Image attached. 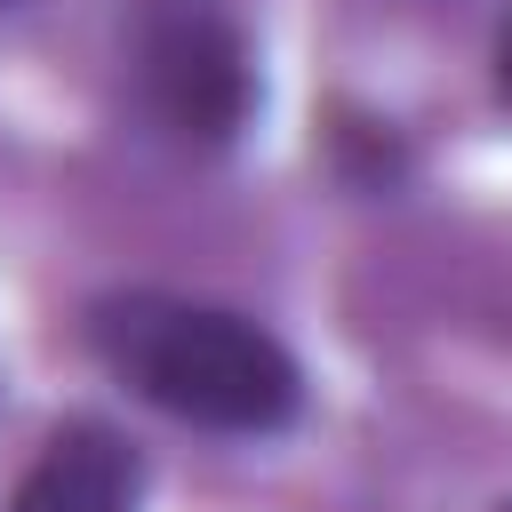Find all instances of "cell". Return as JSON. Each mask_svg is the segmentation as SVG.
<instances>
[{
	"mask_svg": "<svg viewBox=\"0 0 512 512\" xmlns=\"http://www.w3.org/2000/svg\"><path fill=\"white\" fill-rule=\"evenodd\" d=\"M96 352L176 424L224 432V440H264L296 416L304 376L272 328L224 304L192 296H112L88 320Z\"/></svg>",
	"mask_w": 512,
	"mask_h": 512,
	"instance_id": "6da1fadb",
	"label": "cell"
},
{
	"mask_svg": "<svg viewBox=\"0 0 512 512\" xmlns=\"http://www.w3.org/2000/svg\"><path fill=\"white\" fill-rule=\"evenodd\" d=\"M136 72L152 112L184 136V144H232L248 104H256V72H248V40L200 8V0H160L136 32Z\"/></svg>",
	"mask_w": 512,
	"mask_h": 512,
	"instance_id": "7a4b0ae2",
	"label": "cell"
},
{
	"mask_svg": "<svg viewBox=\"0 0 512 512\" xmlns=\"http://www.w3.org/2000/svg\"><path fill=\"white\" fill-rule=\"evenodd\" d=\"M8 512H136V456L104 424H64L24 464Z\"/></svg>",
	"mask_w": 512,
	"mask_h": 512,
	"instance_id": "3957f363",
	"label": "cell"
},
{
	"mask_svg": "<svg viewBox=\"0 0 512 512\" xmlns=\"http://www.w3.org/2000/svg\"><path fill=\"white\" fill-rule=\"evenodd\" d=\"M496 96L512 104V16L496 24Z\"/></svg>",
	"mask_w": 512,
	"mask_h": 512,
	"instance_id": "277c9868",
	"label": "cell"
}]
</instances>
